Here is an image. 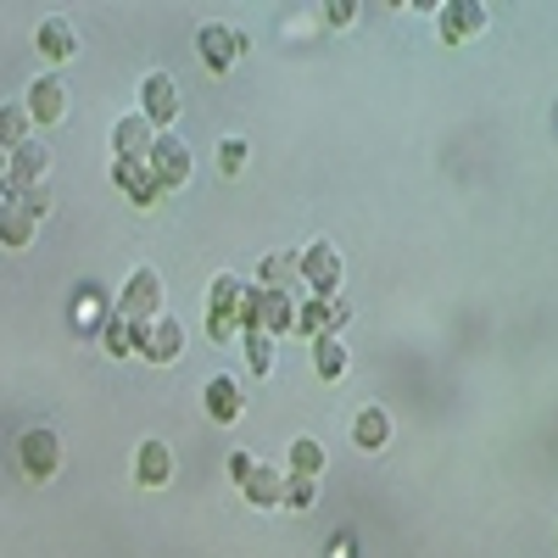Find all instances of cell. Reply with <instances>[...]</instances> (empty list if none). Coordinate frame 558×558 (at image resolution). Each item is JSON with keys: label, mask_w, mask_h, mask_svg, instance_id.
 Masks as SVG:
<instances>
[{"label": "cell", "mask_w": 558, "mask_h": 558, "mask_svg": "<svg viewBox=\"0 0 558 558\" xmlns=\"http://www.w3.org/2000/svg\"><path fill=\"white\" fill-rule=\"evenodd\" d=\"M263 286H268V291H291V286H302V257L274 252V257L263 263Z\"/></svg>", "instance_id": "23"}, {"label": "cell", "mask_w": 558, "mask_h": 558, "mask_svg": "<svg viewBox=\"0 0 558 558\" xmlns=\"http://www.w3.org/2000/svg\"><path fill=\"white\" fill-rule=\"evenodd\" d=\"M45 162H51V157H45V146H34V140H23V146L12 151V179H7V191H28V184L45 173Z\"/></svg>", "instance_id": "22"}, {"label": "cell", "mask_w": 558, "mask_h": 558, "mask_svg": "<svg viewBox=\"0 0 558 558\" xmlns=\"http://www.w3.org/2000/svg\"><path fill=\"white\" fill-rule=\"evenodd\" d=\"M207 330L213 341H235L246 336V286L235 274H218L213 279V296H207Z\"/></svg>", "instance_id": "1"}, {"label": "cell", "mask_w": 558, "mask_h": 558, "mask_svg": "<svg viewBox=\"0 0 558 558\" xmlns=\"http://www.w3.org/2000/svg\"><path fill=\"white\" fill-rule=\"evenodd\" d=\"M229 475H235V481L246 486V481L257 475V458H252V452H235V458H229Z\"/></svg>", "instance_id": "30"}, {"label": "cell", "mask_w": 558, "mask_h": 558, "mask_svg": "<svg viewBox=\"0 0 558 558\" xmlns=\"http://www.w3.org/2000/svg\"><path fill=\"white\" fill-rule=\"evenodd\" d=\"M140 112L151 123H173L179 118V84L168 73H146V84H140Z\"/></svg>", "instance_id": "12"}, {"label": "cell", "mask_w": 558, "mask_h": 558, "mask_svg": "<svg viewBox=\"0 0 558 558\" xmlns=\"http://www.w3.org/2000/svg\"><path fill=\"white\" fill-rule=\"evenodd\" d=\"M302 286H313L318 296H336V286H341V257H336L330 241H313V246L302 252Z\"/></svg>", "instance_id": "8"}, {"label": "cell", "mask_w": 558, "mask_h": 558, "mask_svg": "<svg viewBox=\"0 0 558 558\" xmlns=\"http://www.w3.org/2000/svg\"><path fill=\"white\" fill-rule=\"evenodd\" d=\"M134 481L140 486H168L173 481V447L168 441H140V452H134Z\"/></svg>", "instance_id": "13"}, {"label": "cell", "mask_w": 558, "mask_h": 558, "mask_svg": "<svg viewBox=\"0 0 558 558\" xmlns=\"http://www.w3.org/2000/svg\"><path fill=\"white\" fill-rule=\"evenodd\" d=\"M241 51H246V34H241V28H229V23H207V28H202V57H207V68L223 73Z\"/></svg>", "instance_id": "14"}, {"label": "cell", "mask_w": 558, "mask_h": 558, "mask_svg": "<svg viewBox=\"0 0 558 558\" xmlns=\"http://www.w3.org/2000/svg\"><path fill=\"white\" fill-rule=\"evenodd\" d=\"M241 492H246V502H257V508H274V502H286V492H291V475H279V470H268V463H257V475H252Z\"/></svg>", "instance_id": "20"}, {"label": "cell", "mask_w": 558, "mask_h": 558, "mask_svg": "<svg viewBox=\"0 0 558 558\" xmlns=\"http://www.w3.org/2000/svg\"><path fill=\"white\" fill-rule=\"evenodd\" d=\"M352 441H357L363 452H380V447L391 441V413H386V408H363L357 425H352Z\"/></svg>", "instance_id": "21"}, {"label": "cell", "mask_w": 558, "mask_h": 558, "mask_svg": "<svg viewBox=\"0 0 558 558\" xmlns=\"http://www.w3.org/2000/svg\"><path fill=\"white\" fill-rule=\"evenodd\" d=\"M28 118L34 123H62L68 118V84L57 78V73H39L34 84H28Z\"/></svg>", "instance_id": "9"}, {"label": "cell", "mask_w": 558, "mask_h": 558, "mask_svg": "<svg viewBox=\"0 0 558 558\" xmlns=\"http://www.w3.org/2000/svg\"><path fill=\"white\" fill-rule=\"evenodd\" d=\"M34 229H39L34 202H23V191H7V218H0V235H7V246H28Z\"/></svg>", "instance_id": "16"}, {"label": "cell", "mask_w": 558, "mask_h": 558, "mask_svg": "<svg viewBox=\"0 0 558 558\" xmlns=\"http://www.w3.org/2000/svg\"><path fill=\"white\" fill-rule=\"evenodd\" d=\"M17 458H23V475L28 481H51L57 475V463H62V441L51 430H28L17 441Z\"/></svg>", "instance_id": "7"}, {"label": "cell", "mask_w": 558, "mask_h": 558, "mask_svg": "<svg viewBox=\"0 0 558 558\" xmlns=\"http://www.w3.org/2000/svg\"><path fill=\"white\" fill-rule=\"evenodd\" d=\"M207 413L218 418V425H235V418L246 413V391H241V380H229V375L207 380Z\"/></svg>", "instance_id": "17"}, {"label": "cell", "mask_w": 558, "mask_h": 558, "mask_svg": "<svg viewBox=\"0 0 558 558\" xmlns=\"http://www.w3.org/2000/svg\"><path fill=\"white\" fill-rule=\"evenodd\" d=\"M151 173H157V184L162 191H179L184 179H191V146H184V140L173 134V129H162L157 134V146H151Z\"/></svg>", "instance_id": "4"}, {"label": "cell", "mask_w": 558, "mask_h": 558, "mask_svg": "<svg viewBox=\"0 0 558 558\" xmlns=\"http://www.w3.org/2000/svg\"><path fill=\"white\" fill-rule=\"evenodd\" d=\"M101 341H107V352H112V357H129V352H140V330H134V324H129L123 313H112V318H107Z\"/></svg>", "instance_id": "25"}, {"label": "cell", "mask_w": 558, "mask_h": 558, "mask_svg": "<svg viewBox=\"0 0 558 558\" xmlns=\"http://www.w3.org/2000/svg\"><path fill=\"white\" fill-rule=\"evenodd\" d=\"M179 352H184V324L173 313L140 330V357H146V363H173Z\"/></svg>", "instance_id": "10"}, {"label": "cell", "mask_w": 558, "mask_h": 558, "mask_svg": "<svg viewBox=\"0 0 558 558\" xmlns=\"http://www.w3.org/2000/svg\"><path fill=\"white\" fill-rule=\"evenodd\" d=\"M246 363L257 368V375H268V368H274V336L268 330H246Z\"/></svg>", "instance_id": "26"}, {"label": "cell", "mask_w": 558, "mask_h": 558, "mask_svg": "<svg viewBox=\"0 0 558 558\" xmlns=\"http://www.w3.org/2000/svg\"><path fill=\"white\" fill-rule=\"evenodd\" d=\"M486 23H492V12H486V7H475V0H447V7L436 12V28H441V39H447V45L475 39Z\"/></svg>", "instance_id": "6"}, {"label": "cell", "mask_w": 558, "mask_h": 558, "mask_svg": "<svg viewBox=\"0 0 558 558\" xmlns=\"http://www.w3.org/2000/svg\"><path fill=\"white\" fill-rule=\"evenodd\" d=\"M112 179L123 184V191H129V196H134L140 207H151V202L162 196V184H157L151 162H134V157H129V162H112Z\"/></svg>", "instance_id": "18"}, {"label": "cell", "mask_w": 558, "mask_h": 558, "mask_svg": "<svg viewBox=\"0 0 558 558\" xmlns=\"http://www.w3.org/2000/svg\"><path fill=\"white\" fill-rule=\"evenodd\" d=\"M313 368H318V380H347V368H352L347 341L341 336H318L313 341Z\"/></svg>", "instance_id": "19"}, {"label": "cell", "mask_w": 558, "mask_h": 558, "mask_svg": "<svg viewBox=\"0 0 558 558\" xmlns=\"http://www.w3.org/2000/svg\"><path fill=\"white\" fill-rule=\"evenodd\" d=\"M218 162H223V173H241V162H246V146H241V140H223Z\"/></svg>", "instance_id": "29"}, {"label": "cell", "mask_w": 558, "mask_h": 558, "mask_svg": "<svg viewBox=\"0 0 558 558\" xmlns=\"http://www.w3.org/2000/svg\"><path fill=\"white\" fill-rule=\"evenodd\" d=\"M151 146H157V123L146 118V112H134V118H118L112 123V157L118 162H146L151 157Z\"/></svg>", "instance_id": "5"}, {"label": "cell", "mask_w": 558, "mask_h": 558, "mask_svg": "<svg viewBox=\"0 0 558 558\" xmlns=\"http://www.w3.org/2000/svg\"><path fill=\"white\" fill-rule=\"evenodd\" d=\"M313 497H318V486H313V481H302V475H291L286 502H291V508H313Z\"/></svg>", "instance_id": "27"}, {"label": "cell", "mask_w": 558, "mask_h": 558, "mask_svg": "<svg viewBox=\"0 0 558 558\" xmlns=\"http://www.w3.org/2000/svg\"><path fill=\"white\" fill-rule=\"evenodd\" d=\"M34 45H39L51 62H73V57H78V34H73L68 17H45V23L34 28Z\"/></svg>", "instance_id": "15"}, {"label": "cell", "mask_w": 558, "mask_h": 558, "mask_svg": "<svg viewBox=\"0 0 558 558\" xmlns=\"http://www.w3.org/2000/svg\"><path fill=\"white\" fill-rule=\"evenodd\" d=\"M118 313L129 324H157L162 318V279H157V268H134L129 274V286L118 296Z\"/></svg>", "instance_id": "3"}, {"label": "cell", "mask_w": 558, "mask_h": 558, "mask_svg": "<svg viewBox=\"0 0 558 558\" xmlns=\"http://www.w3.org/2000/svg\"><path fill=\"white\" fill-rule=\"evenodd\" d=\"M296 296L291 291H268V286H257V291H246V330H268V336H279V330H296Z\"/></svg>", "instance_id": "2"}, {"label": "cell", "mask_w": 558, "mask_h": 558, "mask_svg": "<svg viewBox=\"0 0 558 558\" xmlns=\"http://www.w3.org/2000/svg\"><path fill=\"white\" fill-rule=\"evenodd\" d=\"M286 463H291V475H302V481H318V470H324V447H318L313 436H296Z\"/></svg>", "instance_id": "24"}, {"label": "cell", "mask_w": 558, "mask_h": 558, "mask_svg": "<svg viewBox=\"0 0 558 558\" xmlns=\"http://www.w3.org/2000/svg\"><path fill=\"white\" fill-rule=\"evenodd\" d=\"M23 129H28V107H12V112H7V146H12V151L23 146Z\"/></svg>", "instance_id": "28"}, {"label": "cell", "mask_w": 558, "mask_h": 558, "mask_svg": "<svg viewBox=\"0 0 558 558\" xmlns=\"http://www.w3.org/2000/svg\"><path fill=\"white\" fill-rule=\"evenodd\" d=\"M347 318H352L347 302H336V296H313V302L296 307V330H307V336L318 341V336H336V324H347Z\"/></svg>", "instance_id": "11"}]
</instances>
